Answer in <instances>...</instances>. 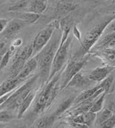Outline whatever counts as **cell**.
<instances>
[{
  "label": "cell",
  "mask_w": 115,
  "mask_h": 128,
  "mask_svg": "<svg viewBox=\"0 0 115 128\" xmlns=\"http://www.w3.org/2000/svg\"><path fill=\"white\" fill-rule=\"evenodd\" d=\"M23 81V80L19 79L17 77L14 78L10 77L9 79L6 80L0 84V98L9 92L15 90Z\"/></svg>",
  "instance_id": "cell-11"
},
{
  "label": "cell",
  "mask_w": 115,
  "mask_h": 128,
  "mask_svg": "<svg viewBox=\"0 0 115 128\" xmlns=\"http://www.w3.org/2000/svg\"><path fill=\"white\" fill-rule=\"evenodd\" d=\"M115 19V13L106 17L103 21H101L99 24L95 26L92 30L88 32L84 37L81 45V54L83 55L89 53L92 47L96 44V43L99 40L100 36L104 32L107 26L110 22Z\"/></svg>",
  "instance_id": "cell-5"
},
{
  "label": "cell",
  "mask_w": 115,
  "mask_h": 128,
  "mask_svg": "<svg viewBox=\"0 0 115 128\" xmlns=\"http://www.w3.org/2000/svg\"><path fill=\"white\" fill-rule=\"evenodd\" d=\"M100 88H103L101 82L99 84L95 86V87H93V88L88 89V90H86V91H84V92H83L82 93H81L79 96L75 99V100H74L73 102L75 103V104H80V103L83 102L84 101H86V100H88L89 98H90L91 97H92L94 94L99 90Z\"/></svg>",
  "instance_id": "cell-17"
},
{
  "label": "cell",
  "mask_w": 115,
  "mask_h": 128,
  "mask_svg": "<svg viewBox=\"0 0 115 128\" xmlns=\"http://www.w3.org/2000/svg\"><path fill=\"white\" fill-rule=\"evenodd\" d=\"M57 26L56 22H51L37 34L31 44L33 49V54H37L49 42Z\"/></svg>",
  "instance_id": "cell-7"
},
{
  "label": "cell",
  "mask_w": 115,
  "mask_h": 128,
  "mask_svg": "<svg viewBox=\"0 0 115 128\" xmlns=\"http://www.w3.org/2000/svg\"><path fill=\"white\" fill-rule=\"evenodd\" d=\"M106 108L115 114V94L108 95L106 98Z\"/></svg>",
  "instance_id": "cell-27"
},
{
  "label": "cell",
  "mask_w": 115,
  "mask_h": 128,
  "mask_svg": "<svg viewBox=\"0 0 115 128\" xmlns=\"http://www.w3.org/2000/svg\"><path fill=\"white\" fill-rule=\"evenodd\" d=\"M37 77V75L30 77L23 85L17 87L12 92L10 98L6 100L5 102L0 106V110H15L16 109H18L23 100L32 91V87L35 82H36Z\"/></svg>",
  "instance_id": "cell-4"
},
{
  "label": "cell",
  "mask_w": 115,
  "mask_h": 128,
  "mask_svg": "<svg viewBox=\"0 0 115 128\" xmlns=\"http://www.w3.org/2000/svg\"><path fill=\"white\" fill-rule=\"evenodd\" d=\"M106 48H115V32L108 33L94 46L96 51Z\"/></svg>",
  "instance_id": "cell-12"
},
{
  "label": "cell",
  "mask_w": 115,
  "mask_h": 128,
  "mask_svg": "<svg viewBox=\"0 0 115 128\" xmlns=\"http://www.w3.org/2000/svg\"><path fill=\"white\" fill-rule=\"evenodd\" d=\"M73 34L75 36V37L79 40V42L81 44L82 43V40H81V32L79 30L78 27L76 26H74L73 28Z\"/></svg>",
  "instance_id": "cell-31"
},
{
  "label": "cell",
  "mask_w": 115,
  "mask_h": 128,
  "mask_svg": "<svg viewBox=\"0 0 115 128\" xmlns=\"http://www.w3.org/2000/svg\"><path fill=\"white\" fill-rule=\"evenodd\" d=\"M91 82L92 81L89 79V77H85L83 73L79 72L72 78V80L68 84L67 87H82L91 84Z\"/></svg>",
  "instance_id": "cell-15"
},
{
  "label": "cell",
  "mask_w": 115,
  "mask_h": 128,
  "mask_svg": "<svg viewBox=\"0 0 115 128\" xmlns=\"http://www.w3.org/2000/svg\"><path fill=\"white\" fill-rule=\"evenodd\" d=\"M9 21L6 19H2V18H0V34L2 33L4 30H5L6 26L7 25Z\"/></svg>",
  "instance_id": "cell-32"
},
{
  "label": "cell",
  "mask_w": 115,
  "mask_h": 128,
  "mask_svg": "<svg viewBox=\"0 0 115 128\" xmlns=\"http://www.w3.org/2000/svg\"><path fill=\"white\" fill-rule=\"evenodd\" d=\"M14 91H15V90H14ZM14 91L9 92V93L6 94L5 95H4V96H2V97H1V98H0V106H1L2 104H4V103L5 102L6 100H7L8 98H10V96L11 94H12V92H14Z\"/></svg>",
  "instance_id": "cell-33"
},
{
  "label": "cell",
  "mask_w": 115,
  "mask_h": 128,
  "mask_svg": "<svg viewBox=\"0 0 115 128\" xmlns=\"http://www.w3.org/2000/svg\"><path fill=\"white\" fill-rule=\"evenodd\" d=\"M36 68H37V62L36 59L35 57H32L25 63V64L24 65L23 68L22 69V70L17 77L25 80L30 75L31 73L36 70Z\"/></svg>",
  "instance_id": "cell-14"
},
{
  "label": "cell",
  "mask_w": 115,
  "mask_h": 128,
  "mask_svg": "<svg viewBox=\"0 0 115 128\" xmlns=\"http://www.w3.org/2000/svg\"><path fill=\"white\" fill-rule=\"evenodd\" d=\"M13 118L12 113L9 112V110H0V122H10Z\"/></svg>",
  "instance_id": "cell-28"
},
{
  "label": "cell",
  "mask_w": 115,
  "mask_h": 128,
  "mask_svg": "<svg viewBox=\"0 0 115 128\" xmlns=\"http://www.w3.org/2000/svg\"><path fill=\"white\" fill-rule=\"evenodd\" d=\"M15 46L12 45L10 48H8L7 51L6 52V53L4 54V56H3L2 59L1 63H0V71L2 70L8 64L10 60L11 56L12 55L13 51L15 50Z\"/></svg>",
  "instance_id": "cell-23"
},
{
  "label": "cell",
  "mask_w": 115,
  "mask_h": 128,
  "mask_svg": "<svg viewBox=\"0 0 115 128\" xmlns=\"http://www.w3.org/2000/svg\"><path fill=\"white\" fill-rule=\"evenodd\" d=\"M46 7L47 3L45 0H33L28 6L27 11L37 14H41L45 10Z\"/></svg>",
  "instance_id": "cell-19"
},
{
  "label": "cell",
  "mask_w": 115,
  "mask_h": 128,
  "mask_svg": "<svg viewBox=\"0 0 115 128\" xmlns=\"http://www.w3.org/2000/svg\"><path fill=\"white\" fill-rule=\"evenodd\" d=\"M40 18V14H37L31 12L25 11V12H21L18 14L17 19H20L23 22H25L27 24H34Z\"/></svg>",
  "instance_id": "cell-20"
},
{
  "label": "cell",
  "mask_w": 115,
  "mask_h": 128,
  "mask_svg": "<svg viewBox=\"0 0 115 128\" xmlns=\"http://www.w3.org/2000/svg\"><path fill=\"white\" fill-rule=\"evenodd\" d=\"M27 1L26 0H20L13 5H11L9 8L8 10L10 12H20L22 10H25L27 6Z\"/></svg>",
  "instance_id": "cell-25"
},
{
  "label": "cell",
  "mask_w": 115,
  "mask_h": 128,
  "mask_svg": "<svg viewBox=\"0 0 115 128\" xmlns=\"http://www.w3.org/2000/svg\"><path fill=\"white\" fill-rule=\"evenodd\" d=\"M7 46H5L2 50H0V63H1V61H2V57L4 56V54L6 53V52L7 51Z\"/></svg>",
  "instance_id": "cell-34"
},
{
  "label": "cell",
  "mask_w": 115,
  "mask_h": 128,
  "mask_svg": "<svg viewBox=\"0 0 115 128\" xmlns=\"http://www.w3.org/2000/svg\"><path fill=\"white\" fill-rule=\"evenodd\" d=\"M35 93L31 91L27 95L26 98L23 100V101L20 104L19 108H18V113H17L18 119H21L23 117L24 114L28 110V108H30V106L31 105V104L33 102V100H35Z\"/></svg>",
  "instance_id": "cell-16"
},
{
  "label": "cell",
  "mask_w": 115,
  "mask_h": 128,
  "mask_svg": "<svg viewBox=\"0 0 115 128\" xmlns=\"http://www.w3.org/2000/svg\"><path fill=\"white\" fill-rule=\"evenodd\" d=\"M107 94H108V92L104 91V92H103L100 94L99 96L98 97V98L95 100V102L93 104L92 107L90 109L91 112L97 113L99 112L100 110H102L103 106H104V103L105 98L106 97Z\"/></svg>",
  "instance_id": "cell-21"
},
{
  "label": "cell",
  "mask_w": 115,
  "mask_h": 128,
  "mask_svg": "<svg viewBox=\"0 0 115 128\" xmlns=\"http://www.w3.org/2000/svg\"><path fill=\"white\" fill-rule=\"evenodd\" d=\"M32 55H33V49L32 44L27 45L19 52H17L13 60V63L11 66L12 74L10 77L14 78L19 74L24 65L30 59Z\"/></svg>",
  "instance_id": "cell-8"
},
{
  "label": "cell",
  "mask_w": 115,
  "mask_h": 128,
  "mask_svg": "<svg viewBox=\"0 0 115 128\" xmlns=\"http://www.w3.org/2000/svg\"><path fill=\"white\" fill-rule=\"evenodd\" d=\"M89 56H84L81 59H73L68 62L63 73L61 74L60 87L61 90H63L67 87L68 84L78 72H81L86 63L89 60Z\"/></svg>",
  "instance_id": "cell-6"
},
{
  "label": "cell",
  "mask_w": 115,
  "mask_h": 128,
  "mask_svg": "<svg viewBox=\"0 0 115 128\" xmlns=\"http://www.w3.org/2000/svg\"><path fill=\"white\" fill-rule=\"evenodd\" d=\"M72 102H73V100H72V99H68V100H65L64 102H63L60 104L59 108H57V110L55 112L54 114H55L57 117L58 115L61 114L62 113L64 112L71 106V103Z\"/></svg>",
  "instance_id": "cell-26"
},
{
  "label": "cell",
  "mask_w": 115,
  "mask_h": 128,
  "mask_svg": "<svg viewBox=\"0 0 115 128\" xmlns=\"http://www.w3.org/2000/svg\"><path fill=\"white\" fill-rule=\"evenodd\" d=\"M115 70V67L109 65L102 67H96L90 72L89 78L92 82H101Z\"/></svg>",
  "instance_id": "cell-9"
},
{
  "label": "cell",
  "mask_w": 115,
  "mask_h": 128,
  "mask_svg": "<svg viewBox=\"0 0 115 128\" xmlns=\"http://www.w3.org/2000/svg\"><path fill=\"white\" fill-rule=\"evenodd\" d=\"M61 38L57 33L53 34L49 42L34 56L37 62L40 74L44 82L49 78L52 61L60 44Z\"/></svg>",
  "instance_id": "cell-1"
},
{
  "label": "cell",
  "mask_w": 115,
  "mask_h": 128,
  "mask_svg": "<svg viewBox=\"0 0 115 128\" xmlns=\"http://www.w3.org/2000/svg\"><path fill=\"white\" fill-rule=\"evenodd\" d=\"M62 27H63V34L61 35V42L58 46V49L55 54L52 61L50 76L47 80L48 81L50 80L55 75H56V74H57L58 72L62 69L68 57L70 45L72 40V37L69 36V32L71 28L70 26L68 24L62 26Z\"/></svg>",
  "instance_id": "cell-3"
},
{
  "label": "cell",
  "mask_w": 115,
  "mask_h": 128,
  "mask_svg": "<svg viewBox=\"0 0 115 128\" xmlns=\"http://www.w3.org/2000/svg\"><path fill=\"white\" fill-rule=\"evenodd\" d=\"M115 32V19L113 20L110 22V24L107 26L106 29L105 30V34H108L111 32Z\"/></svg>",
  "instance_id": "cell-30"
},
{
  "label": "cell",
  "mask_w": 115,
  "mask_h": 128,
  "mask_svg": "<svg viewBox=\"0 0 115 128\" xmlns=\"http://www.w3.org/2000/svg\"><path fill=\"white\" fill-rule=\"evenodd\" d=\"M22 43V41L21 39H17V40H15L14 41L13 44H12V46H20V45H21Z\"/></svg>",
  "instance_id": "cell-35"
},
{
  "label": "cell",
  "mask_w": 115,
  "mask_h": 128,
  "mask_svg": "<svg viewBox=\"0 0 115 128\" xmlns=\"http://www.w3.org/2000/svg\"><path fill=\"white\" fill-rule=\"evenodd\" d=\"M114 49H115V48H114Z\"/></svg>",
  "instance_id": "cell-38"
},
{
  "label": "cell",
  "mask_w": 115,
  "mask_h": 128,
  "mask_svg": "<svg viewBox=\"0 0 115 128\" xmlns=\"http://www.w3.org/2000/svg\"><path fill=\"white\" fill-rule=\"evenodd\" d=\"M57 116L53 113L47 116H45L37 120L33 124V128H50L53 124Z\"/></svg>",
  "instance_id": "cell-18"
},
{
  "label": "cell",
  "mask_w": 115,
  "mask_h": 128,
  "mask_svg": "<svg viewBox=\"0 0 115 128\" xmlns=\"http://www.w3.org/2000/svg\"><path fill=\"white\" fill-rule=\"evenodd\" d=\"M27 24L20 19H15L10 21L6 26L5 30H4L3 36L5 38L9 39L12 36H13L17 32L21 30L24 26L26 25Z\"/></svg>",
  "instance_id": "cell-10"
},
{
  "label": "cell",
  "mask_w": 115,
  "mask_h": 128,
  "mask_svg": "<svg viewBox=\"0 0 115 128\" xmlns=\"http://www.w3.org/2000/svg\"><path fill=\"white\" fill-rule=\"evenodd\" d=\"M60 80L61 74H57L48 81V83L44 87L35 99L32 108L33 112L40 114L50 107L57 97L59 90H61Z\"/></svg>",
  "instance_id": "cell-2"
},
{
  "label": "cell",
  "mask_w": 115,
  "mask_h": 128,
  "mask_svg": "<svg viewBox=\"0 0 115 128\" xmlns=\"http://www.w3.org/2000/svg\"><path fill=\"white\" fill-rule=\"evenodd\" d=\"M115 126V114H113L109 118L105 120L103 123L99 125L100 128H112Z\"/></svg>",
  "instance_id": "cell-29"
},
{
  "label": "cell",
  "mask_w": 115,
  "mask_h": 128,
  "mask_svg": "<svg viewBox=\"0 0 115 128\" xmlns=\"http://www.w3.org/2000/svg\"><path fill=\"white\" fill-rule=\"evenodd\" d=\"M2 125H3V124H2V122H0V128H2V127H3Z\"/></svg>",
  "instance_id": "cell-37"
},
{
  "label": "cell",
  "mask_w": 115,
  "mask_h": 128,
  "mask_svg": "<svg viewBox=\"0 0 115 128\" xmlns=\"http://www.w3.org/2000/svg\"><path fill=\"white\" fill-rule=\"evenodd\" d=\"M101 57L103 61L106 62L108 65L115 67V49L114 48H106L104 50H98L94 54Z\"/></svg>",
  "instance_id": "cell-13"
},
{
  "label": "cell",
  "mask_w": 115,
  "mask_h": 128,
  "mask_svg": "<svg viewBox=\"0 0 115 128\" xmlns=\"http://www.w3.org/2000/svg\"><path fill=\"white\" fill-rule=\"evenodd\" d=\"M6 46V43L5 42L1 41L0 42V50H2L5 46Z\"/></svg>",
  "instance_id": "cell-36"
},
{
  "label": "cell",
  "mask_w": 115,
  "mask_h": 128,
  "mask_svg": "<svg viewBox=\"0 0 115 128\" xmlns=\"http://www.w3.org/2000/svg\"><path fill=\"white\" fill-rule=\"evenodd\" d=\"M82 114H83L84 124L88 127H91V125H93L94 122L96 121V113L89 111L86 112L82 113Z\"/></svg>",
  "instance_id": "cell-24"
},
{
  "label": "cell",
  "mask_w": 115,
  "mask_h": 128,
  "mask_svg": "<svg viewBox=\"0 0 115 128\" xmlns=\"http://www.w3.org/2000/svg\"><path fill=\"white\" fill-rule=\"evenodd\" d=\"M97 113L98 114H96V124L97 125H100L101 123L104 122L105 120H106L113 114V112L107 108L102 109Z\"/></svg>",
  "instance_id": "cell-22"
}]
</instances>
